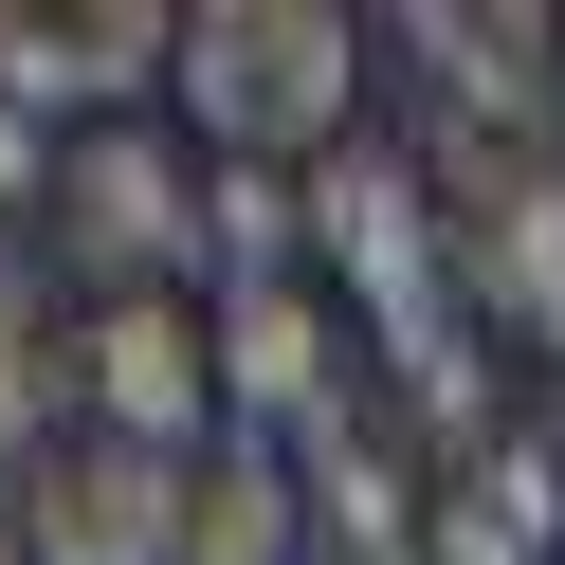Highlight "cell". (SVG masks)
<instances>
[{"label": "cell", "instance_id": "obj_1", "mask_svg": "<svg viewBox=\"0 0 565 565\" xmlns=\"http://www.w3.org/2000/svg\"><path fill=\"white\" fill-rule=\"evenodd\" d=\"M365 74H383V19L347 0H183V128L220 164H329L365 147Z\"/></svg>", "mask_w": 565, "mask_h": 565}, {"label": "cell", "instance_id": "obj_2", "mask_svg": "<svg viewBox=\"0 0 565 565\" xmlns=\"http://www.w3.org/2000/svg\"><path fill=\"white\" fill-rule=\"evenodd\" d=\"M38 274L55 292H183L201 274V164L164 147L147 110L128 128H74V147H55V201H38Z\"/></svg>", "mask_w": 565, "mask_h": 565}, {"label": "cell", "instance_id": "obj_3", "mask_svg": "<svg viewBox=\"0 0 565 565\" xmlns=\"http://www.w3.org/2000/svg\"><path fill=\"white\" fill-rule=\"evenodd\" d=\"M419 164H438L475 329H565V164L547 147H475V128H419Z\"/></svg>", "mask_w": 565, "mask_h": 565}, {"label": "cell", "instance_id": "obj_4", "mask_svg": "<svg viewBox=\"0 0 565 565\" xmlns=\"http://www.w3.org/2000/svg\"><path fill=\"white\" fill-rule=\"evenodd\" d=\"M383 38H402V74H419L438 128L547 147V110H565V19H547V0H402Z\"/></svg>", "mask_w": 565, "mask_h": 565}, {"label": "cell", "instance_id": "obj_5", "mask_svg": "<svg viewBox=\"0 0 565 565\" xmlns=\"http://www.w3.org/2000/svg\"><path fill=\"white\" fill-rule=\"evenodd\" d=\"M0 511H19V565H183V456L74 419L38 475H0Z\"/></svg>", "mask_w": 565, "mask_h": 565}, {"label": "cell", "instance_id": "obj_6", "mask_svg": "<svg viewBox=\"0 0 565 565\" xmlns=\"http://www.w3.org/2000/svg\"><path fill=\"white\" fill-rule=\"evenodd\" d=\"M183 74V0H19L0 19V92L19 110H74V128H128V92Z\"/></svg>", "mask_w": 565, "mask_h": 565}, {"label": "cell", "instance_id": "obj_7", "mask_svg": "<svg viewBox=\"0 0 565 565\" xmlns=\"http://www.w3.org/2000/svg\"><path fill=\"white\" fill-rule=\"evenodd\" d=\"M220 310L201 292H110L92 310V438H147V456H201L220 438Z\"/></svg>", "mask_w": 565, "mask_h": 565}, {"label": "cell", "instance_id": "obj_8", "mask_svg": "<svg viewBox=\"0 0 565 565\" xmlns=\"http://www.w3.org/2000/svg\"><path fill=\"white\" fill-rule=\"evenodd\" d=\"M220 310V402L256 419V438H310L329 402H365L347 383V329H329V292L310 274H274V292H201Z\"/></svg>", "mask_w": 565, "mask_h": 565}, {"label": "cell", "instance_id": "obj_9", "mask_svg": "<svg viewBox=\"0 0 565 565\" xmlns=\"http://www.w3.org/2000/svg\"><path fill=\"white\" fill-rule=\"evenodd\" d=\"M419 565H565V419H511L492 456H456L419 511Z\"/></svg>", "mask_w": 565, "mask_h": 565}, {"label": "cell", "instance_id": "obj_10", "mask_svg": "<svg viewBox=\"0 0 565 565\" xmlns=\"http://www.w3.org/2000/svg\"><path fill=\"white\" fill-rule=\"evenodd\" d=\"M183 565H310V475H292V438L220 419V438L183 456Z\"/></svg>", "mask_w": 565, "mask_h": 565}, {"label": "cell", "instance_id": "obj_11", "mask_svg": "<svg viewBox=\"0 0 565 565\" xmlns=\"http://www.w3.org/2000/svg\"><path fill=\"white\" fill-rule=\"evenodd\" d=\"M310 274V164H201V292Z\"/></svg>", "mask_w": 565, "mask_h": 565}]
</instances>
